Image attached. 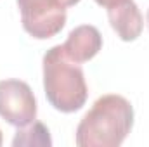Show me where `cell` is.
<instances>
[{"label": "cell", "instance_id": "5", "mask_svg": "<svg viewBox=\"0 0 149 147\" xmlns=\"http://www.w3.org/2000/svg\"><path fill=\"white\" fill-rule=\"evenodd\" d=\"M108 19L111 28L123 42L137 40L144 28L142 14L134 0H123L108 7Z\"/></svg>", "mask_w": 149, "mask_h": 147}, {"label": "cell", "instance_id": "4", "mask_svg": "<svg viewBox=\"0 0 149 147\" xmlns=\"http://www.w3.org/2000/svg\"><path fill=\"white\" fill-rule=\"evenodd\" d=\"M0 116L12 126L21 128L37 119V101L26 81H0Z\"/></svg>", "mask_w": 149, "mask_h": 147}, {"label": "cell", "instance_id": "2", "mask_svg": "<svg viewBox=\"0 0 149 147\" xmlns=\"http://www.w3.org/2000/svg\"><path fill=\"white\" fill-rule=\"evenodd\" d=\"M43 90L50 106L61 112H74L87 102L83 69L66 55L63 45L50 47L43 55Z\"/></svg>", "mask_w": 149, "mask_h": 147}, {"label": "cell", "instance_id": "9", "mask_svg": "<svg viewBox=\"0 0 149 147\" xmlns=\"http://www.w3.org/2000/svg\"><path fill=\"white\" fill-rule=\"evenodd\" d=\"M0 146H2V132H0Z\"/></svg>", "mask_w": 149, "mask_h": 147}, {"label": "cell", "instance_id": "3", "mask_svg": "<svg viewBox=\"0 0 149 147\" xmlns=\"http://www.w3.org/2000/svg\"><path fill=\"white\" fill-rule=\"evenodd\" d=\"M78 2L80 0H17L24 31L37 40L56 37L66 24V9Z\"/></svg>", "mask_w": 149, "mask_h": 147}, {"label": "cell", "instance_id": "7", "mask_svg": "<svg viewBox=\"0 0 149 147\" xmlns=\"http://www.w3.org/2000/svg\"><path fill=\"white\" fill-rule=\"evenodd\" d=\"M14 147H21V146H38V147H50L52 146V139L49 133V128L40 123V121H33L26 126L17 128L16 137L12 140Z\"/></svg>", "mask_w": 149, "mask_h": 147}, {"label": "cell", "instance_id": "10", "mask_svg": "<svg viewBox=\"0 0 149 147\" xmlns=\"http://www.w3.org/2000/svg\"><path fill=\"white\" fill-rule=\"evenodd\" d=\"M148 24H149V10H148Z\"/></svg>", "mask_w": 149, "mask_h": 147}, {"label": "cell", "instance_id": "1", "mask_svg": "<svg viewBox=\"0 0 149 147\" xmlns=\"http://www.w3.org/2000/svg\"><path fill=\"white\" fill-rule=\"evenodd\" d=\"M134 126V107L118 94L99 97L76 126L78 147H118Z\"/></svg>", "mask_w": 149, "mask_h": 147}, {"label": "cell", "instance_id": "6", "mask_svg": "<svg viewBox=\"0 0 149 147\" xmlns=\"http://www.w3.org/2000/svg\"><path fill=\"white\" fill-rule=\"evenodd\" d=\"M66 55L74 62H87L94 59L102 49V37L92 24H81L70 31L63 45Z\"/></svg>", "mask_w": 149, "mask_h": 147}, {"label": "cell", "instance_id": "8", "mask_svg": "<svg viewBox=\"0 0 149 147\" xmlns=\"http://www.w3.org/2000/svg\"><path fill=\"white\" fill-rule=\"evenodd\" d=\"M118 2H123V0H95V3H99L101 7H111V5H114V3H118Z\"/></svg>", "mask_w": 149, "mask_h": 147}]
</instances>
